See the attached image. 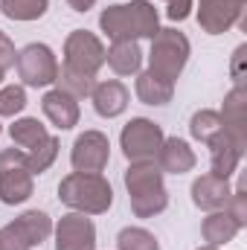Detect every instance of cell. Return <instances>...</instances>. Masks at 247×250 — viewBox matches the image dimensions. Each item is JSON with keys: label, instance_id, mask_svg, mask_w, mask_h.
<instances>
[{"label": "cell", "instance_id": "cell-1", "mask_svg": "<svg viewBox=\"0 0 247 250\" xmlns=\"http://www.w3.org/2000/svg\"><path fill=\"white\" fill-rule=\"evenodd\" d=\"M99 29L111 41H140V38L151 41L160 29V15L151 0L111 3L99 15Z\"/></svg>", "mask_w": 247, "mask_h": 250}, {"label": "cell", "instance_id": "cell-2", "mask_svg": "<svg viewBox=\"0 0 247 250\" xmlns=\"http://www.w3.org/2000/svg\"><path fill=\"white\" fill-rule=\"evenodd\" d=\"M123 181H125V189H128L131 212L137 218H154L169 207V189H166L163 172H160V166L154 160L128 163Z\"/></svg>", "mask_w": 247, "mask_h": 250}, {"label": "cell", "instance_id": "cell-3", "mask_svg": "<svg viewBox=\"0 0 247 250\" xmlns=\"http://www.w3.org/2000/svg\"><path fill=\"white\" fill-rule=\"evenodd\" d=\"M59 201L73 212L84 215H102L114 207V187L105 175H87V172H70L59 184Z\"/></svg>", "mask_w": 247, "mask_h": 250}, {"label": "cell", "instance_id": "cell-4", "mask_svg": "<svg viewBox=\"0 0 247 250\" xmlns=\"http://www.w3.org/2000/svg\"><path fill=\"white\" fill-rule=\"evenodd\" d=\"M189 56H192V44L184 32H178L175 26L157 29V35L151 38V50H148V70L169 82H178Z\"/></svg>", "mask_w": 247, "mask_h": 250}, {"label": "cell", "instance_id": "cell-5", "mask_svg": "<svg viewBox=\"0 0 247 250\" xmlns=\"http://www.w3.org/2000/svg\"><path fill=\"white\" fill-rule=\"evenodd\" d=\"M53 236V218L44 209H26L15 221L0 227L3 250H32Z\"/></svg>", "mask_w": 247, "mask_h": 250}, {"label": "cell", "instance_id": "cell-6", "mask_svg": "<svg viewBox=\"0 0 247 250\" xmlns=\"http://www.w3.org/2000/svg\"><path fill=\"white\" fill-rule=\"evenodd\" d=\"M35 175L26 169V154L21 148H3L0 151V201L6 207H18L32 198Z\"/></svg>", "mask_w": 247, "mask_h": 250}, {"label": "cell", "instance_id": "cell-7", "mask_svg": "<svg viewBox=\"0 0 247 250\" xmlns=\"http://www.w3.org/2000/svg\"><path fill=\"white\" fill-rule=\"evenodd\" d=\"M166 134L163 128L148 120V117H134L131 123L123 125V134H120V148H123L125 160L128 163H140V160H154L160 146H163Z\"/></svg>", "mask_w": 247, "mask_h": 250}, {"label": "cell", "instance_id": "cell-8", "mask_svg": "<svg viewBox=\"0 0 247 250\" xmlns=\"http://www.w3.org/2000/svg\"><path fill=\"white\" fill-rule=\"evenodd\" d=\"M15 67L26 87H47V84H56V79H59V59H56L53 47H47L41 41H32L23 50H18Z\"/></svg>", "mask_w": 247, "mask_h": 250}, {"label": "cell", "instance_id": "cell-9", "mask_svg": "<svg viewBox=\"0 0 247 250\" xmlns=\"http://www.w3.org/2000/svg\"><path fill=\"white\" fill-rule=\"evenodd\" d=\"M64 64L79 73L96 76L105 67V44L87 29H73L64 41Z\"/></svg>", "mask_w": 247, "mask_h": 250}, {"label": "cell", "instance_id": "cell-10", "mask_svg": "<svg viewBox=\"0 0 247 250\" xmlns=\"http://www.w3.org/2000/svg\"><path fill=\"white\" fill-rule=\"evenodd\" d=\"M111 160V140L102 131H84L76 137L70 148V166L73 172H87V175H102Z\"/></svg>", "mask_w": 247, "mask_h": 250}, {"label": "cell", "instance_id": "cell-11", "mask_svg": "<svg viewBox=\"0 0 247 250\" xmlns=\"http://www.w3.org/2000/svg\"><path fill=\"white\" fill-rule=\"evenodd\" d=\"M56 250H96V227L84 212H67L53 224Z\"/></svg>", "mask_w": 247, "mask_h": 250}, {"label": "cell", "instance_id": "cell-12", "mask_svg": "<svg viewBox=\"0 0 247 250\" xmlns=\"http://www.w3.org/2000/svg\"><path fill=\"white\" fill-rule=\"evenodd\" d=\"M245 12V0H198V23L206 35L230 32Z\"/></svg>", "mask_w": 247, "mask_h": 250}, {"label": "cell", "instance_id": "cell-13", "mask_svg": "<svg viewBox=\"0 0 247 250\" xmlns=\"http://www.w3.org/2000/svg\"><path fill=\"white\" fill-rule=\"evenodd\" d=\"M192 204L198 207V209H204V212H215V209H224L227 207V201H230V181L227 178H218V175H212V172H204V175H198L195 181H192Z\"/></svg>", "mask_w": 247, "mask_h": 250}, {"label": "cell", "instance_id": "cell-14", "mask_svg": "<svg viewBox=\"0 0 247 250\" xmlns=\"http://www.w3.org/2000/svg\"><path fill=\"white\" fill-rule=\"evenodd\" d=\"M128 87H125L120 79H105V82H96L93 84V93H90V102H93V111L102 117V120H117L123 117L125 108H128Z\"/></svg>", "mask_w": 247, "mask_h": 250}, {"label": "cell", "instance_id": "cell-15", "mask_svg": "<svg viewBox=\"0 0 247 250\" xmlns=\"http://www.w3.org/2000/svg\"><path fill=\"white\" fill-rule=\"evenodd\" d=\"M218 114H221V123H224V134H230L236 143L247 146V87L245 84H236L224 96V108Z\"/></svg>", "mask_w": 247, "mask_h": 250}, {"label": "cell", "instance_id": "cell-16", "mask_svg": "<svg viewBox=\"0 0 247 250\" xmlns=\"http://www.w3.org/2000/svg\"><path fill=\"white\" fill-rule=\"evenodd\" d=\"M154 163L160 166L163 175H186V172L195 169L198 157H195V151H192V146L186 140L166 137L163 146H160V151H157V157H154Z\"/></svg>", "mask_w": 247, "mask_h": 250}, {"label": "cell", "instance_id": "cell-17", "mask_svg": "<svg viewBox=\"0 0 247 250\" xmlns=\"http://www.w3.org/2000/svg\"><path fill=\"white\" fill-rule=\"evenodd\" d=\"M41 111H44V117L56 125L59 131H70V128H76V125H79V117H82V111H79V99H73L70 93H64V90H59V87L44 93V99H41Z\"/></svg>", "mask_w": 247, "mask_h": 250}, {"label": "cell", "instance_id": "cell-18", "mask_svg": "<svg viewBox=\"0 0 247 250\" xmlns=\"http://www.w3.org/2000/svg\"><path fill=\"white\" fill-rule=\"evenodd\" d=\"M245 151H247V146L236 143L230 134H218V137L209 143V163H212V175H218V178H227V181H230V175H233V172H239V163H242Z\"/></svg>", "mask_w": 247, "mask_h": 250}, {"label": "cell", "instance_id": "cell-19", "mask_svg": "<svg viewBox=\"0 0 247 250\" xmlns=\"http://www.w3.org/2000/svg\"><path fill=\"white\" fill-rule=\"evenodd\" d=\"M134 93L143 105H154V108H163L172 102L175 96V82L151 73V70H140L137 73V84H134Z\"/></svg>", "mask_w": 247, "mask_h": 250}, {"label": "cell", "instance_id": "cell-20", "mask_svg": "<svg viewBox=\"0 0 247 250\" xmlns=\"http://www.w3.org/2000/svg\"><path fill=\"white\" fill-rule=\"evenodd\" d=\"M105 64L117 76H137L143 67L140 41H111V47L105 50Z\"/></svg>", "mask_w": 247, "mask_h": 250}, {"label": "cell", "instance_id": "cell-21", "mask_svg": "<svg viewBox=\"0 0 247 250\" xmlns=\"http://www.w3.org/2000/svg\"><path fill=\"white\" fill-rule=\"evenodd\" d=\"M239 233H242V227L236 224V218H233L227 209H215V212H209V215L204 218V224H201V236H204V242L212 245V248L230 245Z\"/></svg>", "mask_w": 247, "mask_h": 250}, {"label": "cell", "instance_id": "cell-22", "mask_svg": "<svg viewBox=\"0 0 247 250\" xmlns=\"http://www.w3.org/2000/svg\"><path fill=\"white\" fill-rule=\"evenodd\" d=\"M9 137H12L15 148L29 151L38 143H44L50 137V131H47V125L41 123V120H35V117H21V120H15V123L9 125Z\"/></svg>", "mask_w": 247, "mask_h": 250}, {"label": "cell", "instance_id": "cell-23", "mask_svg": "<svg viewBox=\"0 0 247 250\" xmlns=\"http://www.w3.org/2000/svg\"><path fill=\"white\" fill-rule=\"evenodd\" d=\"M189 134H192V140H198V143L209 146L218 134H224L221 114H218V111H212V108H201V111H195V114H192V120H189Z\"/></svg>", "mask_w": 247, "mask_h": 250}, {"label": "cell", "instance_id": "cell-24", "mask_svg": "<svg viewBox=\"0 0 247 250\" xmlns=\"http://www.w3.org/2000/svg\"><path fill=\"white\" fill-rule=\"evenodd\" d=\"M56 84H59V90L70 93L73 99H90L93 84H96V76L79 73V70H73V67L62 64V67H59V79H56Z\"/></svg>", "mask_w": 247, "mask_h": 250}, {"label": "cell", "instance_id": "cell-25", "mask_svg": "<svg viewBox=\"0 0 247 250\" xmlns=\"http://www.w3.org/2000/svg\"><path fill=\"white\" fill-rule=\"evenodd\" d=\"M59 148H62V143H59V137H47L44 143H38L35 148H29V151H23L26 154V169L32 172V175H44L53 163H56V157H59Z\"/></svg>", "mask_w": 247, "mask_h": 250}, {"label": "cell", "instance_id": "cell-26", "mask_svg": "<svg viewBox=\"0 0 247 250\" xmlns=\"http://www.w3.org/2000/svg\"><path fill=\"white\" fill-rule=\"evenodd\" d=\"M50 9V0H0V12L9 21H38Z\"/></svg>", "mask_w": 247, "mask_h": 250}, {"label": "cell", "instance_id": "cell-27", "mask_svg": "<svg viewBox=\"0 0 247 250\" xmlns=\"http://www.w3.org/2000/svg\"><path fill=\"white\" fill-rule=\"evenodd\" d=\"M117 250H160V242L145 227H123L117 233Z\"/></svg>", "mask_w": 247, "mask_h": 250}, {"label": "cell", "instance_id": "cell-28", "mask_svg": "<svg viewBox=\"0 0 247 250\" xmlns=\"http://www.w3.org/2000/svg\"><path fill=\"white\" fill-rule=\"evenodd\" d=\"M26 108V90L23 84H6L0 87V117H18Z\"/></svg>", "mask_w": 247, "mask_h": 250}, {"label": "cell", "instance_id": "cell-29", "mask_svg": "<svg viewBox=\"0 0 247 250\" xmlns=\"http://www.w3.org/2000/svg\"><path fill=\"white\" fill-rule=\"evenodd\" d=\"M233 218H236V224L245 230L247 227V184H245V178L239 181V187L230 192V201H227V207H224Z\"/></svg>", "mask_w": 247, "mask_h": 250}, {"label": "cell", "instance_id": "cell-30", "mask_svg": "<svg viewBox=\"0 0 247 250\" xmlns=\"http://www.w3.org/2000/svg\"><path fill=\"white\" fill-rule=\"evenodd\" d=\"M15 59H18V50H15V44H12V38L0 29V67H3V70L15 67Z\"/></svg>", "mask_w": 247, "mask_h": 250}, {"label": "cell", "instance_id": "cell-31", "mask_svg": "<svg viewBox=\"0 0 247 250\" xmlns=\"http://www.w3.org/2000/svg\"><path fill=\"white\" fill-rule=\"evenodd\" d=\"M192 3H195V0H169L166 18H169V21H186V18L192 15Z\"/></svg>", "mask_w": 247, "mask_h": 250}, {"label": "cell", "instance_id": "cell-32", "mask_svg": "<svg viewBox=\"0 0 247 250\" xmlns=\"http://www.w3.org/2000/svg\"><path fill=\"white\" fill-rule=\"evenodd\" d=\"M245 53H247L245 44H242V47L233 53V67H230V70H233V79H236V84H245V76H242V59H245Z\"/></svg>", "mask_w": 247, "mask_h": 250}, {"label": "cell", "instance_id": "cell-33", "mask_svg": "<svg viewBox=\"0 0 247 250\" xmlns=\"http://www.w3.org/2000/svg\"><path fill=\"white\" fill-rule=\"evenodd\" d=\"M67 6H70L73 12H87V9L96 6V0H67Z\"/></svg>", "mask_w": 247, "mask_h": 250}, {"label": "cell", "instance_id": "cell-34", "mask_svg": "<svg viewBox=\"0 0 247 250\" xmlns=\"http://www.w3.org/2000/svg\"><path fill=\"white\" fill-rule=\"evenodd\" d=\"M198 250H218V248H212V245H204V248H198Z\"/></svg>", "mask_w": 247, "mask_h": 250}, {"label": "cell", "instance_id": "cell-35", "mask_svg": "<svg viewBox=\"0 0 247 250\" xmlns=\"http://www.w3.org/2000/svg\"><path fill=\"white\" fill-rule=\"evenodd\" d=\"M3 76H6V70H3V67H0V84H3Z\"/></svg>", "mask_w": 247, "mask_h": 250}, {"label": "cell", "instance_id": "cell-36", "mask_svg": "<svg viewBox=\"0 0 247 250\" xmlns=\"http://www.w3.org/2000/svg\"><path fill=\"white\" fill-rule=\"evenodd\" d=\"M0 250H3V245H0Z\"/></svg>", "mask_w": 247, "mask_h": 250}, {"label": "cell", "instance_id": "cell-37", "mask_svg": "<svg viewBox=\"0 0 247 250\" xmlns=\"http://www.w3.org/2000/svg\"><path fill=\"white\" fill-rule=\"evenodd\" d=\"M166 3H169V0H166Z\"/></svg>", "mask_w": 247, "mask_h": 250}, {"label": "cell", "instance_id": "cell-38", "mask_svg": "<svg viewBox=\"0 0 247 250\" xmlns=\"http://www.w3.org/2000/svg\"><path fill=\"white\" fill-rule=\"evenodd\" d=\"M0 131H3V128H0Z\"/></svg>", "mask_w": 247, "mask_h": 250}]
</instances>
